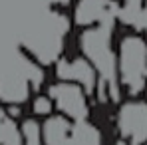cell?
<instances>
[{
  "label": "cell",
  "mask_w": 147,
  "mask_h": 145,
  "mask_svg": "<svg viewBox=\"0 0 147 145\" xmlns=\"http://www.w3.org/2000/svg\"><path fill=\"white\" fill-rule=\"evenodd\" d=\"M115 145H129V143H127L125 139H119V141H117V143H115Z\"/></svg>",
  "instance_id": "obj_14"
},
{
  "label": "cell",
  "mask_w": 147,
  "mask_h": 145,
  "mask_svg": "<svg viewBox=\"0 0 147 145\" xmlns=\"http://www.w3.org/2000/svg\"><path fill=\"white\" fill-rule=\"evenodd\" d=\"M68 145H101V133L90 119L74 121Z\"/></svg>",
  "instance_id": "obj_10"
},
{
  "label": "cell",
  "mask_w": 147,
  "mask_h": 145,
  "mask_svg": "<svg viewBox=\"0 0 147 145\" xmlns=\"http://www.w3.org/2000/svg\"><path fill=\"white\" fill-rule=\"evenodd\" d=\"M0 145H22L20 123L8 113L6 105L2 103H0Z\"/></svg>",
  "instance_id": "obj_11"
},
{
  "label": "cell",
  "mask_w": 147,
  "mask_h": 145,
  "mask_svg": "<svg viewBox=\"0 0 147 145\" xmlns=\"http://www.w3.org/2000/svg\"><path fill=\"white\" fill-rule=\"evenodd\" d=\"M72 34L74 30L66 6L48 2V6L40 10L24 28L16 46L42 68L50 70L70 50Z\"/></svg>",
  "instance_id": "obj_1"
},
{
  "label": "cell",
  "mask_w": 147,
  "mask_h": 145,
  "mask_svg": "<svg viewBox=\"0 0 147 145\" xmlns=\"http://www.w3.org/2000/svg\"><path fill=\"white\" fill-rule=\"evenodd\" d=\"M48 70L26 56L18 46L0 58V103L22 107L48 84Z\"/></svg>",
  "instance_id": "obj_3"
},
{
  "label": "cell",
  "mask_w": 147,
  "mask_h": 145,
  "mask_svg": "<svg viewBox=\"0 0 147 145\" xmlns=\"http://www.w3.org/2000/svg\"><path fill=\"white\" fill-rule=\"evenodd\" d=\"M115 127L119 139H125L129 145L147 143V99L129 97L125 101H119Z\"/></svg>",
  "instance_id": "obj_8"
},
{
  "label": "cell",
  "mask_w": 147,
  "mask_h": 145,
  "mask_svg": "<svg viewBox=\"0 0 147 145\" xmlns=\"http://www.w3.org/2000/svg\"><path fill=\"white\" fill-rule=\"evenodd\" d=\"M52 72V80H62V82H72L82 86L90 96H98V92L101 90V84H99V76L94 70V66L82 56L78 54L76 50L70 46V50L50 68Z\"/></svg>",
  "instance_id": "obj_7"
},
{
  "label": "cell",
  "mask_w": 147,
  "mask_h": 145,
  "mask_svg": "<svg viewBox=\"0 0 147 145\" xmlns=\"http://www.w3.org/2000/svg\"><path fill=\"white\" fill-rule=\"evenodd\" d=\"M42 123V141L44 145H68L70 141V133H72V119L60 115V113H52L48 117L40 121Z\"/></svg>",
  "instance_id": "obj_9"
},
{
  "label": "cell",
  "mask_w": 147,
  "mask_h": 145,
  "mask_svg": "<svg viewBox=\"0 0 147 145\" xmlns=\"http://www.w3.org/2000/svg\"><path fill=\"white\" fill-rule=\"evenodd\" d=\"M121 0H68L66 10L72 30L119 24Z\"/></svg>",
  "instance_id": "obj_5"
},
{
  "label": "cell",
  "mask_w": 147,
  "mask_h": 145,
  "mask_svg": "<svg viewBox=\"0 0 147 145\" xmlns=\"http://www.w3.org/2000/svg\"><path fill=\"white\" fill-rule=\"evenodd\" d=\"M115 76L121 94L139 97L147 86V38L137 28L127 26L123 32L115 26Z\"/></svg>",
  "instance_id": "obj_4"
},
{
  "label": "cell",
  "mask_w": 147,
  "mask_h": 145,
  "mask_svg": "<svg viewBox=\"0 0 147 145\" xmlns=\"http://www.w3.org/2000/svg\"><path fill=\"white\" fill-rule=\"evenodd\" d=\"M30 109H32V117H48L54 113V103H52V99L48 97L46 92H38V94H34V96L30 97Z\"/></svg>",
  "instance_id": "obj_13"
},
{
  "label": "cell",
  "mask_w": 147,
  "mask_h": 145,
  "mask_svg": "<svg viewBox=\"0 0 147 145\" xmlns=\"http://www.w3.org/2000/svg\"><path fill=\"white\" fill-rule=\"evenodd\" d=\"M22 145H44L42 141V123L38 117H24L20 121Z\"/></svg>",
  "instance_id": "obj_12"
},
{
  "label": "cell",
  "mask_w": 147,
  "mask_h": 145,
  "mask_svg": "<svg viewBox=\"0 0 147 145\" xmlns=\"http://www.w3.org/2000/svg\"><path fill=\"white\" fill-rule=\"evenodd\" d=\"M117 26V24H115ZM115 26H98L76 30L72 34V48L82 54L99 76L101 90L98 92L99 101H121V90L117 86L115 76V50H113V36Z\"/></svg>",
  "instance_id": "obj_2"
},
{
  "label": "cell",
  "mask_w": 147,
  "mask_h": 145,
  "mask_svg": "<svg viewBox=\"0 0 147 145\" xmlns=\"http://www.w3.org/2000/svg\"><path fill=\"white\" fill-rule=\"evenodd\" d=\"M44 92L54 103V111L72 121L90 119L92 113V96L78 84L52 80L44 86Z\"/></svg>",
  "instance_id": "obj_6"
},
{
  "label": "cell",
  "mask_w": 147,
  "mask_h": 145,
  "mask_svg": "<svg viewBox=\"0 0 147 145\" xmlns=\"http://www.w3.org/2000/svg\"><path fill=\"white\" fill-rule=\"evenodd\" d=\"M143 145H147V143H143Z\"/></svg>",
  "instance_id": "obj_15"
}]
</instances>
